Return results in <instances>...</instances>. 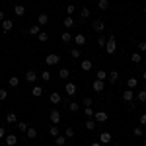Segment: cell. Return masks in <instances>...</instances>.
<instances>
[{
	"label": "cell",
	"mask_w": 146,
	"mask_h": 146,
	"mask_svg": "<svg viewBox=\"0 0 146 146\" xmlns=\"http://www.w3.org/2000/svg\"><path fill=\"white\" fill-rule=\"evenodd\" d=\"M105 51H107V55H113V53L117 51V43H115V35H109V37H107V43H105Z\"/></svg>",
	"instance_id": "6da1fadb"
},
{
	"label": "cell",
	"mask_w": 146,
	"mask_h": 146,
	"mask_svg": "<svg viewBox=\"0 0 146 146\" xmlns=\"http://www.w3.org/2000/svg\"><path fill=\"white\" fill-rule=\"evenodd\" d=\"M58 62H60V56L55 55V53H51V55L45 56V64L47 66H55V64H58Z\"/></svg>",
	"instance_id": "7a4b0ae2"
},
{
	"label": "cell",
	"mask_w": 146,
	"mask_h": 146,
	"mask_svg": "<svg viewBox=\"0 0 146 146\" xmlns=\"http://www.w3.org/2000/svg\"><path fill=\"white\" fill-rule=\"evenodd\" d=\"M92 29H94L96 33H101V31L105 29V22H103V20H94V22H92Z\"/></svg>",
	"instance_id": "3957f363"
},
{
	"label": "cell",
	"mask_w": 146,
	"mask_h": 146,
	"mask_svg": "<svg viewBox=\"0 0 146 146\" xmlns=\"http://www.w3.org/2000/svg\"><path fill=\"white\" fill-rule=\"evenodd\" d=\"M92 90L98 92V94H100V92H103V90H105V82H103V80H94V84H92Z\"/></svg>",
	"instance_id": "277c9868"
},
{
	"label": "cell",
	"mask_w": 146,
	"mask_h": 146,
	"mask_svg": "<svg viewBox=\"0 0 146 146\" xmlns=\"http://www.w3.org/2000/svg\"><path fill=\"white\" fill-rule=\"evenodd\" d=\"M37 78H39V74H37L35 70H27V72H25V80H27V82L35 84V82H37Z\"/></svg>",
	"instance_id": "5b68a950"
},
{
	"label": "cell",
	"mask_w": 146,
	"mask_h": 146,
	"mask_svg": "<svg viewBox=\"0 0 146 146\" xmlns=\"http://www.w3.org/2000/svg\"><path fill=\"white\" fill-rule=\"evenodd\" d=\"M64 92H66V96H70V98H72V96L76 94V84L66 82V84H64Z\"/></svg>",
	"instance_id": "8992f818"
},
{
	"label": "cell",
	"mask_w": 146,
	"mask_h": 146,
	"mask_svg": "<svg viewBox=\"0 0 146 146\" xmlns=\"http://www.w3.org/2000/svg\"><path fill=\"white\" fill-rule=\"evenodd\" d=\"M133 100H135V92L131 90V88H129V90H125V92H123V101H127V103H133Z\"/></svg>",
	"instance_id": "52a82bcc"
},
{
	"label": "cell",
	"mask_w": 146,
	"mask_h": 146,
	"mask_svg": "<svg viewBox=\"0 0 146 146\" xmlns=\"http://www.w3.org/2000/svg\"><path fill=\"white\" fill-rule=\"evenodd\" d=\"M92 66H94V62H92L90 58H84V60L80 62V68H82L84 72H90V70H92Z\"/></svg>",
	"instance_id": "ba28073f"
},
{
	"label": "cell",
	"mask_w": 146,
	"mask_h": 146,
	"mask_svg": "<svg viewBox=\"0 0 146 146\" xmlns=\"http://www.w3.org/2000/svg\"><path fill=\"white\" fill-rule=\"evenodd\" d=\"M12 27H14V22H12L10 18H6V20L2 22V31L8 33V31H12Z\"/></svg>",
	"instance_id": "9c48e42d"
},
{
	"label": "cell",
	"mask_w": 146,
	"mask_h": 146,
	"mask_svg": "<svg viewBox=\"0 0 146 146\" xmlns=\"http://www.w3.org/2000/svg\"><path fill=\"white\" fill-rule=\"evenodd\" d=\"M49 117H51V121H53V125H56L58 121H60V111H58V109H51V113H49Z\"/></svg>",
	"instance_id": "30bf717a"
},
{
	"label": "cell",
	"mask_w": 146,
	"mask_h": 146,
	"mask_svg": "<svg viewBox=\"0 0 146 146\" xmlns=\"http://www.w3.org/2000/svg\"><path fill=\"white\" fill-rule=\"evenodd\" d=\"M74 43H76L78 47H84V45H86V35H84V33L74 35Z\"/></svg>",
	"instance_id": "8fae6325"
},
{
	"label": "cell",
	"mask_w": 146,
	"mask_h": 146,
	"mask_svg": "<svg viewBox=\"0 0 146 146\" xmlns=\"http://www.w3.org/2000/svg\"><path fill=\"white\" fill-rule=\"evenodd\" d=\"M117 80H119V72H117V70H111V72H107V82H109V84H115Z\"/></svg>",
	"instance_id": "7c38bea8"
},
{
	"label": "cell",
	"mask_w": 146,
	"mask_h": 146,
	"mask_svg": "<svg viewBox=\"0 0 146 146\" xmlns=\"http://www.w3.org/2000/svg\"><path fill=\"white\" fill-rule=\"evenodd\" d=\"M100 142H101V144H109V142H111V133H107V131L101 133V135H100Z\"/></svg>",
	"instance_id": "4fadbf2b"
},
{
	"label": "cell",
	"mask_w": 146,
	"mask_h": 146,
	"mask_svg": "<svg viewBox=\"0 0 146 146\" xmlns=\"http://www.w3.org/2000/svg\"><path fill=\"white\" fill-rule=\"evenodd\" d=\"M37 23H39V25H47V23H49V14H45V12L39 14V16H37Z\"/></svg>",
	"instance_id": "5bb4252c"
},
{
	"label": "cell",
	"mask_w": 146,
	"mask_h": 146,
	"mask_svg": "<svg viewBox=\"0 0 146 146\" xmlns=\"http://www.w3.org/2000/svg\"><path fill=\"white\" fill-rule=\"evenodd\" d=\"M94 119L100 121V123H105V121H107V113H105V111H98L96 115H94Z\"/></svg>",
	"instance_id": "9a60e30c"
},
{
	"label": "cell",
	"mask_w": 146,
	"mask_h": 146,
	"mask_svg": "<svg viewBox=\"0 0 146 146\" xmlns=\"http://www.w3.org/2000/svg\"><path fill=\"white\" fill-rule=\"evenodd\" d=\"M4 138H6V144L8 146H16V142H18V136L16 135H6Z\"/></svg>",
	"instance_id": "2e32d148"
},
{
	"label": "cell",
	"mask_w": 146,
	"mask_h": 146,
	"mask_svg": "<svg viewBox=\"0 0 146 146\" xmlns=\"http://www.w3.org/2000/svg\"><path fill=\"white\" fill-rule=\"evenodd\" d=\"M27 33H29V35H39V33H41V25H39V23H37V25H29Z\"/></svg>",
	"instance_id": "e0dca14e"
},
{
	"label": "cell",
	"mask_w": 146,
	"mask_h": 146,
	"mask_svg": "<svg viewBox=\"0 0 146 146\" xmlns=\"http://www.w3.org/2000/svg\"><path fill=\"white\" fill-rule=\"evenodd\" d=\"M31 96H33V98H41V96H43V88H41V86H33V88H31Z\"/></svg>",
	"instance_id": "ac0fdd59"
},
{
	"label": "cell",
	"mask_w": 146,
	"mask_h": 146,
	"mask_svg": "<svg viewBox=\"0 0 146 146\" xmlns=\"http://www.w3.org/2000/svg\"><path fill=\"white\" fill-rule=\"evenodd\" d=\"M49 101H51V103H60V94H58V92H51Z\"/></svg>",
	"instance_id": "d6986e66"
},
{
	"label": "cell",
	"mask_w": 146,
	"mask_h": 146,
	"mask_svg": "<svg viewBox=\"0 0 146 146\" xmlns=\"http://www.w3.org/2000/svg\"><path fill=\"white\" fill-rule=\"evenodd\" d=\"M127 86H129L131 90H135L136 86H138V80H136L135 76H129V80H127Z\"/></svg>",
	"instance_id": "ffe728a7"
},
{
	"label": "cell",
	"mask_w": 146,
	"mask_h": 146,
	"mask_svg": "<svg viewBox=\"0 0 146 146\" xmlns=\"http://www.w3.org/2000/svg\"><path fill=\"white\" fill-rule=\"evenodd\" d=\"M6 123L8 125L18 123V115H16V113H8V115H6Z\"/></svg>",
	"instance_id": "44dd1931"
},
{
	"label": "cell",
	"mask_w": 146,
	"mask_h": 146,
	"mask_svg": "<svg viewBox=\"0 0 146 146\" xmlns=\"http://www.w3.org/2000/svg\"><path fill=\"white\" fill-rule=\"evenodd\" d=\"M14 14H16V16H20V18H22L23 14H25V8H23L22 4H16V6H14Z\"/></svg>",
	"instance_id": "7402d4cb"
},
{
	"label": "cell",
	"mask_w": 146,
	"mask_h": 146,
	"mask_svg": "<svg viewBox=\"0 0 146 146\" xmlns=\"http://www.w3.org/2000/svg\"><path fill=\"white\" fill-rule=\"evenodd\" d=\"M96 125H98V121H96V119H88V121L84 123V127H86L88 131H94V129H96Z\"/></svg>",
	"instance_id": "603a6c76"
},
{
	"label": "cell",
	"mask_w": 146,
	"mask_h": 146,
	"mask_svg": "<svg viewBox=\"0 0 146 146\" xmlns=\"http://www.w3.org/2000/svg\"><path fill=\"white\" fill-rule=\"evenodd\" d=\"M68 76H70L68 68H60V70H58V78L60 80H68Z\"/></svg>",
	"instance_id": "cb8c5ba5"
},
{
	"label": "cell",
	"mask_w": 146,
	"mask_h": 146,
	"mask_svg": "<svg viewBox=\"0 0 146 146\" xmlns=\"http://www.w3.org/2000/svg\"><path fill=\"white\" fill-rule=\"evenodd\" d=\"M96 80H103V82H105V80H107V72H105V70H98V72H96Z\"/></svg>",
	"instance_id": "d4e9b609"
},
{
	"label": "cell",
	"mask_w": 146,
	"mask_h": 146,
	"mask_svg": "<svg viewBox=\"0 0 146 146\" xmlns=\"http://www.w3.org/2000/svg\"><path fill=\"white\" fill-rule=\"evenodd\" d=\"M98 2V8L100 10H107L109 8V0H96Z\"/></svg>",
	"instance_id": "484cf974"
},
{
	"label": "cell",
	"mask_w": 146,
	"mask_h": 146,
	"mask_svg": "<svg viewBox=\"0 0 146 146\" xmlns=\"http://www.w3.org/2000/svg\"><path fill=\"white\" fill-rule=\"evenodd\" d=\"M55 144L56 146H64V144H66V136H60V135L55 136Z\"/></svg>",
	"instance_id": "4316f807"
},
{
	"label": "cell",
	"mask_w": 146,
	"mask_h": 146,
	"mask_svg": "<svg viewBox=\"0 0 146 146\" xmlns=\"http://www.w3.org/2000/svg\"><path fill=\"white\" fill-rule=\"evenodd\" d=\"M62 23H64V27H72V25H74V18H72V16H66V18L62 20Z\"/></svg>",
	"instance_id": "83f0119b"
},
{
	"label": "cell",
	"mask_w": 146,
	"mask_h": 146,
	"mask_svg": "<svg viewBox=\"0 0 146 146\" xmlns=\"http://www.w3.org/2000/svg\"><path fill=\"white\" fill-rule=\"evenodd\" d=\"M60 39H62L64 43H70V41H74V37H72V35L68 33V31H64V33L60 35Z\"/></svg>",
	"instance_id": "f1b7e54d"
},
{
	"label": "cell",
	"mask_w": 146,
	"mask_h": 146,
	"mask_svg": "<svg viewBox=\"0 0 146 146\" xmlns=\"http://www.w3.org/2000/svg\"><path fill=\"white\" fill-rule=\"evenodd\" d=\"M49 135H51V136H58V135H60V131H58V127H56V125H51Z\"/></svg>",
	"instance_id": "f546056e"
},
{
	"label": "cell",
	"mask_w": 146,
	"mask_h": 146,
	"mask_svg": "<svg viewBox=\"0 0 146 146\" xmlns=\"http://www.w3.org/2000/svg\"><path fill=\"white\" fill-rule=\"evenodd\" d=\"M25 135H27V138H35V136H37V129H33V127H29V129L25 131Z\"/></svg>",
	"instance_id": "4dcf8cb0"
},
{
	"label": "cell",
	"mask_w": 146,
	"mask_h": 146,
	"mask_svg": "<svg viewBox=\"0 0 146 146\" xmlns=\"http://www.w3.org/2000/svg\"><path fill=\"white\" fill-rule=\"evenodd\" d=\"M37 39H39L41 43H47V41H49V33H47V31H41V33L37 35Z\"/></svg>",
	"instance_id": "1f68e13d"
},
{
	"label": "cell",
	"mask_w": 146,
	"mask_h": 146,
	"mask_svg": "<svg viewBox=\"0 0 146 146\" xmlns=\"http://www.w3.org/2000/svg\"><path fill=\"white\" fill-rule=\"evenodd\" d=\"M39 78L43 80V82H49V80H51V72H49V70H43V72L39 74Z\"/></svg>",
	"instance_id": "d6a6232c"
},
{
	"label": "cell",
	"mask_w": 146,
	"mask_h": 146,
	"mask_svg": "<svg viewBox=\"0 0 146 146\" xmlns=\"http://www.w3.org/2000/svg\"><path fill=\"white\" fill-rule=\"evenodd\" d=\"M68 109H70L72 113H76V111L80 109V103H76V101H70V103H68Z\"/></svg>",
	"instance_id": "836d02e7"
},
{
	"label": "cell",
	"mask_w": 146,
	"mask_h": 146,
	"mask_svg": "<svg viewBox=\"0 0 146 146\" xmlns=\"http://www.w3.org/2000/svg\"><path fill=\"white\" fill-rule=\"evenodd\" d=\"M105 43H107V37H105V35H98V45L100 47H105Z\"/></svg>",
	"instance_id": "e575fe53"
},
{
	"label": "cell",
	"mask_w": 146,
	"mask_h": 146,
	"mask_svg": "<svg viewBox=\"0 0 146 146\" xmlns=\"http://www.w3.org/2000/svg\"><path fill=\"white\" fill-rule=\"evenodd\" d=\"M131 60H133L135 64H138V62L142 60V56H140V53H133V55H131Z\"/></svg>",
	"instance_id": "d590c367"
},
{
	"label": "cell",
	"mask_w": 146,
	"mask_h": 146,
	"mask_svg": "<svg viewBox=\"0 0 146 146\" xmlns=\"http://www.w3.org/2000/svg\"><path fill=\"white\" fill-rule=\"evenodd\" d=\"M80 18H82V20H88V18H90V10H88V8H82V10H80Z\"/></svg>",
	"instance_id": "8d00e7d4"
},
{
	"label": "cell",
	"mask_w": 146,
	"mask_h": 146,
	"mask_svg": "<svg viewBox=\"0 0 146 146\" xmlns=\"http://www.w3.org/2000/svg\"><path fill=\"white\" fill-rule=\"evenodd\" d=\"M8 84H10L12 88H16V86H18V84H20V78H18V76H12V78L8 80Z\"/></svg>",
	"instance_id": "74e56055"
},
{
	"label": "cell",
	"mask_w": 146,
	"mask_h": 146,
	"mask_svg": "<svg viewBox=\"0 0 146 146\" xmlns=\"http://www.w3.org/2000/svg\"><path fill=\"white\" fill-rule=\"evenodd\" d=\"M84 113H86V117H88V119H94V115H96L92 107H84Z\"/></svg>",
	"instance_id": "f35d334b"
},
{
	"label": "cell",
	"mask_w": 146,
	"mask_h": 146,
	"mask_svg": "<svg viewBox=\"0 0 146 146\" xmlns=\"http://www.w3.org/2000/svg\"><path fill=\"white\" fill-rule=\"evenodd\" d=\"M138 101H140V103H144V101H146V88L138 92Z\"/></svg>",
	"instance_id": "ab89813d"
},
{
	"label": "cell",
	"mask_w": 146,
	"mask_h": 146,
	"mask_svg": "<svg viewBox=\"0 0 146 146\" xmlns=\"http://www.w3.org/2000/svg\"><path fill=\"white\" fill-rule=\"evenodd\" d=\"M18 129H20L22 133H25V131H27L29 127H27V123H25V121H20V123H18Z\"/></svg>",
	"instance_id": "60d3db41"
},
{
	"label": "cell",
	"mask_w": 146,
	"mask_h": 146,
	"mask_svg": "<svg viewBox=\"0 0 146 146\" xmlns=\"http://www.w3.org/2000/svg\"><path fill=\"white\" fill-rule=\"evenodd\" d=\"M8 100V90H0V101Z\"/></svg>",
	"instance_id": "b9f144b4"
},
{
	"label": "cell",
	"mask_w": 146,
	"mask_h": 146,
	"mask_svg": "<svg viewBox=\"0 0 146 146\" xmlns=\"http://www.w3.org/2000/svg\"><path fill=\"white\" fill-rule=\"evenodd\" d=\"M133 133H135V136H142V135H144L142 127H135V131H133Z\"/></svg>",
	"instance_id": "7bdbcfd3"
},
{
	"label": "cell",
	"mask_w": 146,
	"mask_h": 146,
	"mask_svg": "<svg viewBox=\"0 0 146 146\" xmlns=\"http://www.w3.org/2000/svg\"><path fill=\"white\" fill-rule=\"evenodd\" d=\"M70 56H72V58H80V49H72V51H70Z\"/></svg>",
	"instance_id": "ee69618b"
},
{
	"label": "cell",
	"mask_w": 146,
	"mask_h": 146,
	"mask_svg": "<svg viewBox=\"0 0 146 146\" xmlns=\"http://www.w3.org/2000/svg\"><path fill=\"white\" fill-rule=\"evenodd\" d=\"M138 53H146V41H140L138 43Z\"/></svg>",
	"instance_id": "f6af8a7d"
},
{
	"label": "cell",
	"mask_w": 146,
	"mask_h": 146,
	"mask_svg": "<svg viewBox=\"0 0 146 146\" xmlns=\"http://www.w3.org/2000/svg\"><path fill=\"white\" fill-rule=\"evenodd\" d=\"M138 123H140V127H146V113H142V115L138 117Z\"/></svg>",
	"instance_id": "bcb514c9"
},
{
	"label": "cell",
	"mask_w": 146,
	"mask_h": 146,
	"mask_svg": "<svg viewBox=\"0 0 146 146\" xmlns=\"http://www.w3.org/2000/svg\"><path fill=\"white\" fill-rule=\"evenodd\" d=\"M66 12H68V16H72V14H74V12H76V6H74V4H68Z\"/></svg>",
	"instance_id": "7dc6e473"
},
{
	"label": "cell",
	"mask_w": 146,
	"mask_h": 146,
	"mask_svg": "<svg viewBox=\"0 0 146 146\" xmlns=\"http://www.w3.org/2000/svg\"><path fill=\"white\" fill-rule=\"evenodd\" d=\"M64 135H66L68 138H70V136H74V129H72V127H66V131H64Z\"/></svg>",
	"instance_id": "c3c4849f"
},
{
	"label": "cell",
	"mask_w": 146,
	"mask_h": 146,
	"mask_svg": "<svg viewBox=\"0 0 146 146\" xmlns=\"http://www.w3.org/2000/svg\"><path fill=\"white\" fill-rule=\"evenodd\" d=\"M92 103H94L92 98H84V107H92Z\"/></svg>",
	"instance_id": "681fc988"
},
{
	"label": "cell",
	"mask_w": 146,
	"mask_h": 146,
	"mask_svg": "<svg viewBox=\"0 0 146 146\" xmlns=\"http://www.w3.org/2000/svg\"><path fill=\"white\" fill-rule=\"evenodd\" d=\"M4 20H6V14H4V12H0V22H4Z\"/></svg>",
	"instance_id": "f907efd6"
},
{
	"label": "cell",
	"mask_w": 146,
	"mask_h": 146,
	"mask_svg": "<svg viewBox=\"0 0 146 146\" xmlns=\"http://www.w3.org/2000/svg\"><path fill=\"white\" fill-rule=\"evenodd\" d=\"M4 136H6V133H4V129L0 127V138H4Z\"/></svg>",
	"instance_id": "816d5d0a"
},
{
	"label": "cell",
	"mask_w": 146,
	"mask_h": 146,
	"mask_svg": "<svg viewBox=\"0 0 146 146\" xmlns=\"http://www.w3.org/2000/svg\"><path fill=\"white\" fill-rule=\"evenodd\" d=\"M90 146H101V142H92Z\"/></svg>",
	"instance_id": "f5cc1de1"
},
{
	"label": "cell",
	"mask_w": 146,
	"mask_h": 146,
	"mask_svg": "<svg viewBox=\"0 0 146 146\" xmlns=\"http://www.w3.org/2000/svg\"><path fill=\"white\" fill-rule=\"evenodd\" d=\"M142 78H144V80H146V70H144V72H142Z\"/></svg>",
	"instance_id": "db71d44e"
},
{
	"label": "cell",
	"mask_w": 146,
	"mask_h": 146,
	"mask_svg": "<svg viewBox=\"0 0 146 146\" xmlns=\"http://www.w3.org/2000/svg\"><path fill=\"white\" fill-rule=\"evenodd\" d=\"M144 146H146V138H144Z\"/></svg>",
	"instance_id": "11a10c76"
},
{
	"label": "cell",
	"mask_w": 146,
	"mask_h": 146,
	"mask_svg": "<svg viewBox=\"0 0 146 146\" xmlns=\"http://www.w3.org/2000/svg\"><path fill=\"white\" fill-rule=\"evenodd\" d=\"M144 12H146V6H144Z\"/></svg>",
	"instance_id": "9f6ffc18"
},
{
	"label": "cell",
	"mask_w": 146,
	"mask_h": 146,
	"mask_svg": "<svg viewBox=\"0 0 146 146\" xmlns=\"http://www.w3.org/2000/svg\"><path fill=\"white\" fill-rule=\"evenodd\" d=\"M144 62H146V58H144Z\"/></svg>",
	"instance_id": "6f0895ef"
},
{
	"label": "cell",
	"mask_w": 146,
	"mask_h": 146,
	"mask_svg": "<svg viewBox=\"0 0 146 146\" xmlns=\"http://www.w3.org/2000/svg\"><path fill=\"white\" fill-rule=\"evenodd\" d=\"M92 2H94V0H92Z\"/></svg>",
	"instance_id": "680465c9"
}]
</instances>
